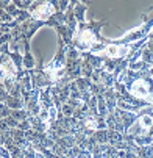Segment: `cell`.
Returning <instances> with one entry per match:
<instances>
[{
    "label": "cell",
    "instance_id": "cell-4",
    "mask_svg": "<svg viewBox=\"0 0 153 158\" xmlns=\"http://www.w3.org/2000/svg\"><path fill=\"white\" fill-rule=\"evenodd\" d=\"M24 67H25V71H31L34 69V58L31 55V50H30V41H24Z\"/></svg>",
    "mask_w": 153,
    "mask_h": 158
},
{
    "label": "cell",
    "instance_id": "cell-14",
    "mask_svg": "<svg viewBox=\"0 0 153 158\" xmlns=\"http://www.w3.org/2000/svg\"><path fill=\"white\" fill-rule=\"evenodd\" d=\"M151 118H153V113H151Z\"/></svg>",
    "mask_w": 153,
    "mask_h": 158
},
{
    "label": "cell",
    "instance_id": "cell-9",
    "mask_svg": "<svg viewBox=\"0 0 153 158\" xmlns=\"http://www.w3.org/2000/svg\"><path fill=\"white\" fill-rule=\"evenodd\" d=\"M69 3H70V0H58V5H59V11L61 13H66L69 8Z\"/></svg>",
    "mask_w": 153,
    "mask_h": 158
},
{
    "label": "cell",
    "instance_id": "cell-8",
    "mask_svg": "<svg viewBox=\"0 0 153 158\" xmlns=\"http://www.w3.org/2000/svg\"><path fill=\"white\" fill-rule=\"evenodd\" d=\"M141 60H144V61H145V63H148L150 66H151V63H153V53L148 50L147 44L141 49Z\"/></svg>",
    "mask_w": 153,
    "mask_h": 158
},
{
    "label": "cell",
    "instance_id": "cell-11",
    "mask_svg": "<svg viewBox=\"0 0 153 158\" xmlns=\"http://www.w3.org/2000/svg\"><path fill=\"white\" fill-rule=\"evenodd\" d=\"M147 47H148V50L153 53V41H151V39H148V41H147Z\"/></svg>",
    "mask_w": 153,
    "mask_h": 158
},
{
    "label": "cell",
    "instance_id": "cell-15",
    "mask_svg": "<svg viewBox=\"0 0 153 158\" xmlns=\"http://www.w3.org/2000/svg\"><path fill=\"white\" fill-rule=\"evenodd\" d=\"M151 108H153V103H151Z\"/></svg>",
    "mask_w": 153,
    "mask_h": 158
},
{
    "label": "cell",
    "instance_id": "cell-5",
    "mask_svg": "<svg viewBox=\"0 0 153 158\" xmlns=\"http://www.w3.org/2000/svg\"><path fill=\"white\" fill-rule=\"evenodd\" d=\"M138 124L145 130V131H148L150 130V127L153 125V118L150 116V114H142V113L139 111V118H138Z\"/></svg>",
    "mask_w": 153,
    "mask_h": 158
},
{
    "label": "cell",
    "instance_id": "cell-7",
    "mask_svg": "<svg viewBox=\"0 0 153 158\" xmlns=\"http://www.w3.org/2000/svg\"><path fill=\"white\" fill-rule=\"evenodd\" d=\"M130 69H133V71H150L151 66L148 63H145L144 60H141V61L130 63Z\"/></svg>",
    "mask_w": 153,
    "mask_h": 158
},
{
    "label": "cell",
    "instance_id": "cell-2",
    "mask_svg": "<svg viewBox=\"0 0 153 158\" xmlns=\"http://www.w3.org/2000/svg\"><path fill=\"white\" fill-rule=\"evenodd\" d=\"M116 114L120 118L122 124H123V128H125V133L130 131V128L133 127L139 118V111H127V110H122V108H116Z\"/></svg>",
    "mask_w": 153,
    "mask_h": 158
},
{
    "label": "cell",
    "instance_id": "cell-1",
    "mask_svg": "<svg viewBox=\"0 0 153 158\" xmlns=\"http://www.w3.org/2000/svg\"><path fill=\"white\" fill-rule=\"evenodd\" d=\"M108 24V19L102 20H87L84 24H78V30L75 33L72 46L80 52H91L95 46L106 44L108 39L102 36V28Z\"/></svg>",
    "mask_w": 153,
    "mask_h": 158
},
{
    "label": "cell",
    "instance_id": "cell-3",
    "mask_svg": "<svg viewBox=\"0 0 153 158\" xmlns=\"http://www.w3.org/2000/svg\"><path fill=\"white\" fill-rule=\"evenodd\" d=\"M81 105V100L80 99H74V97H70L67 102H66L62 106H61V110H59V113L62 116H66V118H70V116H74V113L77 111V108Z\"/></svg>",
    "mask_w": 153,
    "mask_h": 158
},
{
    "label": "cell",
    "instance_id": "cell-13",
    "mask_svg": "<svg viewBox=\"0 0 153 158\" xmlns=\"http://www.w3.org/2000/svg\"><path fill=\"white\" fill-rule=\"evenodd\" d=\"M150 75L153 77V67H151V69H150Z\"/></svg>",
    "mask_w": 153,
    "mask_h": 158
},
{
    "label": "cell",
    "instance_id": "cell-10",
    "mask_svg": "<svg viewBox=\"0 0 153 158\" xmlns=\"http://www.w3.org/2000/svg\"><path fill=\"white\" fill-rule=\"evenodd\" d=\"M34 3V0H22V6H20V10H30L31 8V5Z\"/></svg>",
    "mask_w": 153,
    "mask_h": 158
},
{
    "label": "cell",
    "instance_id": "cell-6",
    "mask_svg": "<svg viewBox=\"0 0 153 158\" xmlns=\"http://www.w3.org/2000/svg\"><path fill=\"white\" fill-rule=\"evenodd\" d=\"M136 155H139L141 158H153V144L139 146L136 150Z\"/></svg>",
    "mask_w": 153,
    "mask_h": 158
},
{
    "label": "cell",
    "instance_id": "cell-12",
    "mask_svg": "<svg viewBox=\"0 0 153 158\" xmlns=\"http://www.w3.org/2000/svg\"><path fill=\"white\" fill-rule=\"evenodd\" d=\"M80 2H83V3H86V5H89V0H80Z\"/></svg>",
    "mask_w": 153,
    "mask_h": 158
}]
</instances>
